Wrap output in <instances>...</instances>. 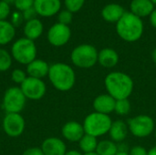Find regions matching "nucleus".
I'll return each instance as SVG.
<instances>
[{"mask_svg":"<svg viewBox=\"0 0 156 155\" xmlns=\"http://www.w3.org/2000/svg\"><path fill=\"white\" fill-rule=\"evenodd\" d=\"M107 93L116 100L129 99L134 89V82L130 75L122 71L110 72L104 79Z\"/></svg>","mask_w":156,"mask_h":155,"instance_id":"nucleus-1","label":"nucleus"},{"mask_svg":"<svg viewBox=\"0 0 156 155\" xmlns=\"http://www.w3.org/2000/svg\"><path fill=\"white\" fill-rule=\"evenodd\" d=\"M48 78L52 86L61 92L70 90L76 83V73L73 68L62 62L50 65Z\"/></svg>","mask_w":156,"mask_h":155,"instance_id":"nucleus-2","label":"nucleus"},{"mask_svg":"<svg viewBox=\"0 0 156 155\" xmlns=\"http://www.w3.org/2000/svg\"><path fill=\"white\" fill-rule=\"evenodd\" d=\"M144 26L142 18L131 12H125L122 17L116 23L117 35L126 42H136L144 34Z\"/></svg>","mask_w":156,"mask_h":155,"instance_id":"nucleus-3","label":"nucleus"},{"mask_svg":"<svg viewBox=\"0 0 156 155\" xmlns=\"http://www.w3.org/2000/svg\"><path fill=\"white\" fill-rule=\"evenodd\" d=\"M112 120L110 115L93 111L88 114L83 121V128L86 134L96 138L102 137L109 133Z\"/></svg>","mask_w":156,"mask_h":155,"instance_id":"nucleus-4","label":"nucleus"},{"mask_svg":"<svg viewBox=\"0 0 156 155\" xmlns=\"http://www.w3.org/2000/svg\"><path fill=\"white\" fill-rule=\"evenodd\" d=\"M97 48L90 44H80L73 48L70 54V59L72 64L83 69L93 68L98 63Z\"/></svg>","mask_w":156,"mask_h":155,"instance_id":"nucleus-5","label":"nucleus"},{"mask_svg":"<svg viewBox=\"0 0 156 155\" xmlns=\"http://www.w3.org/2000/svg\"><path fill=\"white\" fill-rule=\"evenodd\" d=\"M10 53L14 60L27 66L37 58V49L33 40L27 37H21L13 43Z\"/></svg>","mask_w":156,"mask_h":155,"instance_id":"nucleus-6","label":"nucleus"},{"mask_svg":"<svg viewBox=\"0 0 156 155\" xmlns=\"http://www.w3.org/2000/svg\"><path fill=\"white\" fill-rule=\"evenodd\" d=\"M127 125L132 135L137 138H146L154 133L155 122L154 119L146 114H140L128 120Z\"/></svg>","mask_w":156,"mask_h":155,"instance_id":"nucleus-7","label":"nucleus"},{"mask_svg":"<svg viewBox=\"0 0 156 155\" xmlns=\"http://www.w3.org/2000/svg\"><path fill=\"white\" fill-rule=\"evenodd\" d=\"M27 102V98L20 87H10L3 96L2 106L6 113H20Z\"/></svg>","mask_w":156,"mask_h":155,"instance_id":"nucleus-8","label":"nucleus"},{"mask_svg":"<svg viewBox=\"0 0 156 155\" xmlns=\"http://www.w3.org/2000/svg\"><path fill=\"white\" fill-rule=\"evenodd\" d=\"M20 89L27 100H39L47 92L46 83L42 79L28 76L20 85Z\"/></svg>","mask_w":156,"mask_h":155,"instance_id":"nucleus-9","label":"nucleus"},{"mask_svg":"<svg viewBox=\"0 0 156 155\" xmlns=\"http://www.w3.org/2000/svg\"><path fill=\"white\" fill-rule=\"evenodd\" d=\"M4 132L12 138L19 137L26 128V122L20 113H6L2 122Z\"/></svg>","mask_w":156,"mask_h":155,"instance_id":"nucleus-10","label":"nucleus"},{"mask_svg":"<svg viewBox=\"0 0 156 155\" xmlns=\"http://www.w3.org/2000/svg\"><path fill=\"white\" fill-rule=\"evenodd\" d=\"M71 37V30L69 26L55 23L50 26L48 31L47 38L50 45L53 47H63L65 46Z\"/></svg>","mask_w":156,"mask_h":155,"instance_id":"nucleus-11","label":"nucleus"},{"mask_svg":"<svg viewBox=\"0 0 156 155\" xmlns=\"http://www.w3.org/2000/svg\"><path fill=\"white\" fill-rule=\"evenodd\" d=\"M37 15L43 17H50L57 15L61 8L60 0H34Z\"/></svg>","mask_w":156,"mask_h":155,"instance_id":"nucleus-12","label":"nucleus"},{"mask_svg":"<svg viewBox=\"0 0 156 155\" xmlns=\"http://www.w3.org/2000/svg\"><path fill=\"white\" fill-rule=\"evenodd\" d=\"M61 134L63 138L69 143H79L84 136L85 132L81 123L75 121H70L62 126Z\"/></svg>","mask_w":156,"mask_h":155,"instance_id":"nucleus-13","label":"nucleus"},{"mask_svg":"<svg viewBox=\"0 0 156 155\" xmlns=\"http://www.w3.org/2000/svg\"><path fill=\"white\" fill-rule=\"evenodd\" d=\"M40 148L44 155H65L67 153L66 143L58 137H48L45 139Z\"/></svg>","mask_w":156,"mask_h":155,"instance_id":"nucleus-14","label":"nucleus"},{"mask_svg":"<svg viewBox=\"0 0 156 155\" xmlns=\"http://www.w3.org/2000/svg\"><path fill=\"white\" fill-rule=\"evenodd\" d=\"M116 100L113 99L108 93H103L98 95L92 103V107L94 111L110 115L111 113L114 112Z\"/></svg>","mask_w":156,"mask_h":155,"instance_id":"nucleus-15","label":"nucleus"},{"mask_svg":"<svg viewBox=\"0 0 156 155\" xmlns=\"http://www.w3.org/2000/svg\"><path fill=\"white\" fill-rule=\"evenodd\" d=\"M50 65L43 59L36 58L28 65H27V74L28 77L40 79H42L45 77H48Z\"/></svg>","mask_w":156,"mask_h":155,"instance_id":"nucleus-16","label":"nucleus"},{"mask_svg":"<svg viewBox=\"0 0 156 155\" xmlns=\"http://www.w3.org/2000/svg\"><path fill=\"white\" fill-rule=\"evenodd\" d=\"M129 132L127 123L122 120H117L112 122L108 134L110 136V140L116 143H122L127 138Z\"/></svg>","mask_w":156,"mask_h":155,"instance_id":"nucleus-17","label":"nucleus"},{"mask_svg":"<svg viewBox=\"0 0 156 155\" xmlns=\"http://www.w3.org/2000/svg\"><path fill=\"white\" fill-rule=\"evenodd\" d=\"M119 54L111 48H105L99 51L98 63L104 69H112L119 63Z\"/></svg>","mask_w":156,"mask_h":155,"instance_id":"nucleus-18","label":"nucleus"},{"mask_svg":"<svg viewBox=\"0 0 156 155\" xmlns=\"http://www.w3.org/2000/svg\"><path fill=\"white\" fill-rule=\"evenodd\" d=\"M154 10V4L151 0H132L130 12L138 17L149 16Z\"/></svg>","mask_w":156,"mask_h":155,"instance_id":"nucleus-19","label":"nucleus"},{"mask_svg":"<svg viewBox=\"0 0 156 155\" xmlns=\"http://www.w3.org/2000/svg\"><path fill=\"white\" fill-rule=\"evenodd\" d=\"M125 12L126 11L121 5L112 3V4L106 5L102 8L101 16L106 22L117 23L122 17V16L125 14Z\"/></svg>","mask_w":156,"mask_h":155,"instance_id":"nucleus-20","label":"nucleus"},{"mask_svg":"<svg viewBox=\"0 0 156 155\" xmlns=\"http://www.w3.org/2000/svg\"><path fill=\"white\" fill-rule=\"evenodd\" d=\"M23 30H24L25 37L35 41L42 35L43 30H44V26H43V23L39 19L34 18V19L26 21Z\"/></svg>","mask_w":156,"mask_h":155,"instance_id":"nucleus-21","label":"nucleus"},{"mask_svg":"<svg viewBox=\"0 0 156 155\" xmlns=\"http://www.w3.org/2000/svg\"><path fill=\"white\" fill-rule=\"evenodd\" d=\"M16 36V27L6 20H0V46L10 43Z\"/></svg>","mask_w":156,"mask_h":155,"instance_id":"nucleus-22","label":"nucleus"},{"mask_svg":"<svg viewBox=\"0 0 156 155\" xmlns=\"http://www.w3.org/2000/svg\"><path fill=\"white\" fill-rule=\"evenodd\" d=\"M98 143H99L98 138L85 133L84 136L79 142L80 150L82 153H94V152H96Z\"/></svg>","mask_w":156,"mask_h":155,"instance_id":"nucleus-23","label":"nucleus"},{"mask_svg":"<svg viewBox=\"0 0 156 155\" xmlns=\"http://www.w3.org/2000/svg\"><path fill=\"white\" fill-rule=\"evenodd\" d=\"M118 152V144L110 139L100 141L96 149V153L99 155H116Z\"/></svg>","mask_w":156,"mask_h":155,"instance_id":"nucleus-24","label":"nucleus"},{"mask_svg":"<svg viewBox=\"0 0 156 155\" xmlns=\"http://www.w3.org/2000/svg\"><path fill=\"white\" fill-rule=\"evenodd\" d=\"M13 62V58L11 56V53L8 52L6 49L0 48V72L7 71Z\"/></svg>","mask_w":156,"mask_h":155,"instance_id":"nucleus-25","label":"nucleus"},{"mask_svg":"<svg viewBox=\"0 0 156 155\" xmlns=\"http://www.w3.org/2000/svg\"><path fill=\"white\" fill-rule=\"evenodd\" d=\"M131 102L129 99H123V100H118L115 103L114 112L119 116H126L131 112Z\"/></svg>","mask_w":156,"mask_h":155,"instance_id":"nucleus-26","label":"nucleus"},{"mask_svg":"<svg viewBox=\"0 0 156 155\" xmlns=\"http://www.w3.org/2000/svg\"><path fill=\"white\" fill-rule=\"evenodd\" d=\"M86 0H64L66 9L70 11L72 14L79 12L84 5Z\"/></svg>","mask_w":156,"mask_h":155,"instance_id":"nucleus-27","label":"nucleus"},{"mask_svg":"<svg viewBox=\"0 0 156 155\" xmlns=\"http://www.w3.org/2000/svg\"><path fill=\"white\" fill-rule=\"evenodd\" d=\"M27 78V74L26 71H24L21 69H15L12 72H11V79L13 82L21 85L25 79Z\"/></svg>","mask_w":156,"mask_h":155,"instance_id":"nucleus-28","label":"nucleus"},{"mask_svg":"<svg viewBox=\"0 0 156 155\" xmlns=\"http://www.w3.org/2000/svg\"><path fill=\"white\" fill-rule=\"evenodd\" d=\"M72 18H73V14L67 9H64L58 12V23L60 24L69 26L72 22Z\"/></svg>","mask_w":156,"mask_h":155,"instance_id":"nucleus-29","label":"nucleus"},{"mask_svg":"<svg viewBox=\"0 0 156 155\" xmlns=\"http://www.w3.org/2000/svg\"><path fill=\"white\" fill-rule=\"evenodd\" d=\"M14 5H15V7L18 11L24 12V11L33 7L34 0H15Z\"/></svg>","mask_w":156,"mask_h":155,"instance_id":"nucleus-30","label":"nucleus"},{"mask_svg":"<svg viewBox=\"0 0 156 155\" xmlns=\"http://www.w3.org/2000/svg\"><path fill=\"white\" fill-rule=\"evenodd\" d=\"M10 5L6 2L0 0V20H6L10 15Z\"/></svg>","mask_w":156,"mask_h":155,"instance_id":"nucleus-31","label":"nucleus"},{"mask_svg":"<svg viewBox=\"0 0 156 155\" xmlns=\"http://www.w3.org/2000/svg\"><path fill=\"white\" fill-rule=\"evenodd\" d=\"M129 154L130 155H148V151L141 146V145H136L133 146V148L130 149L129 151Z\"/></svg>","mask_w":156,"mask_h":155,"instance_id":"nucleus-32","label":"nucleus"},{"mask_svg":"<svg viewBox=\"0 0 156 155\" xmlns=\"http://www.w3.org/2000/svg\"><path fill=\"white\" fill-rule=\"evenodd\" d=\"M22 15H23V18L26 21H28V20H31V19L36 18L37 12H36V10H35L34 7H31V8H29V9L22 12Z\"/></svg>","mask_w":156,"mask_h":155,"instance_id":"nucleus-33","label":"nucleus"},{"mask_svg":"<svg viewBox=\"0 0 156 155\" xmlns=\"http://www.w3.org/2000/svg\"><path fill=\"white\" fill-rule=\"evenodd\" d=\"M23 19H24L23 18V15L20 12L16 11V12H14V14L12 15V22L11 23L16 27V26H18L22 23Z\"/></svg>","mask_w":156,"mask_h":155,"instance_id":"nucleus-34","label":"nucleus"},{"mask_svg":"<svg viewBox=\"0 0 156 155\" xmlns=\"http://www.w3.org/2000/svg\"><path fill=\"white\" fill-rule=\"evenodd\" d=\"M22 155H44L41 148L38 147H31L24 151Z\"/></svg>","mask_w":156,"mask_h":155,"instance_id":"nucleus-35","label":"nucleus"},{"mask_svg":"<svg viewBox=\"0 0 156 155\" xmlns=\"http://www.w3.org/2000/svg\"><path fill=\"white\" fill-rule=\"evenodd\" d=\"M150 16V22H151V25L156 28V8H154V10L152 12V14L149 16Z\"/></svg>","mask_w":156,"mask_h":155,"instance_id":"nucleus-36","label":"nucleus"},{"mask_svg":"<svg viewBox=\"0 0 156 155\" xmlns=\"http://www.w3.org/2000/svg\"><path fill=\"white\" fill-rule=\"evenodd\" d=\"M65 155H83V153L78 150H69V151H67Z\"/></svg>","mask_w":156,"mask_h":155,"instance_id":"nucleus-37","label":"nucleus"},{"mask_svg":"<svg viewBox=\"0 0 156 155\" xmlns=\"http://www.w3.org/2000/svg\"><path fill=\"white\" fill-rule=\"evenodd\" d=\"M148 155H156V145H154V147H152L148 151Z\"/></svg>","mask_w":156,"mask_h":155,"instance_id":"nucleus-38","label":"nucleus"},{"mask_svg":"<svg viewBox=\"0 0 156 155\" xmlns=\"http://www.w3.org/2000/svg\"><path fill=\"white\" fill-rule=\"evenodd\" d=\"M152 59H153V61L156 64V48L153 50V52H152Z\"/></svg>","mask_w":156,"mask_h":155,"instance_id":"nucleus-39","label":"nucleus"},{"mask_svg":"<svg viewBox=\"0 0 156 155\" xmlns=\"http://www.w3.org/2000/svg\"><path fill=\"white\" fill-rule=\"evenodd\" d=\"M116 155H130L128 152H118Z\"/></svg>","mask_w":156,"mask_h":155,"instance_id":"nucleus-40","label":"nucleus"},{"mask_svg":"<svg viewBox=\"0 0 156 155\" xmlns=\"http://www.w3.org/2000/svg\"><path fill=\"white\" fill-rule=\"evenodd\" d=\"M3 1H5V2H6L7 4H14V2H15V0H3Z\"/></svg>","mask_w":156,"mask_h":155,"instance_id":"nucleus-41","label":"nucleus"},{"mask_svg":"<svg viewBox=\"0 0 156 155\" xmlns=\"http://www.w3.org/2000/svg\"><path fill=\"white\" fill-rule=\"evenodd\" d=\"M83 155H99L96 152L94 153H83Z\"/></svg>","mask_w":156,"mask_h":155,"instance_id":"nucleus-42","label":"nucleus"},{"mask_svg":"<svg viewBox=\"0 0 156 155\" xmlns=\"http://www.w3.org/2000/svg\"><path fill=\"white\" fill-rule=\"evenodd\" d=\"M151 1H152L154 5H156V0H151Z\"/></svg>","mask_w":156,"mask_h":155,"instance_id":"nucleus-43","label":"nucleus"},{"mask_svg":"<svg viewBox=\"0 0 156 155\" xmlns=\"http://www.w3.org/2000/svg\"><path fill=\"white\" fill-rule=\"evenodd\" d=\"M154 136H155V139H156V128H155V131H154Z\"/></svg>","mask_w":156,"mask_h":155,"instance_id":"nucleus-44","label":"nucleus"}]
</instances>
